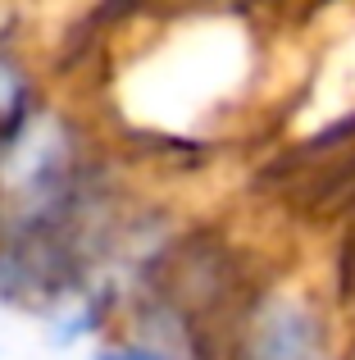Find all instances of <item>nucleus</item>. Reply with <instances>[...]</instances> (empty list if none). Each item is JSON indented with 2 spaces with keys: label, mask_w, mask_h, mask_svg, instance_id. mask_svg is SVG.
<instances>
[{
  "label": "nucleus",
  "mask_w": 355,
  "mask_h": 360,
  "mask_svg": "<svg viewBox=\"0 0 355 360\" xmlns=\"http://www.w3.org/2000/svg\"><path fill=\"white\" fill-rule=\"evenodd\" d=\"M105 37L91 119L151 155L214 150L278 96V14L196 0H133Z\"/></svg>",
  "instance_id": "obj_1"
},
{
  "label": "nucleus",
  "mask_w": 355,
  "mask_h": 360,
  "mask_svg": "<svg viewBox=\"0 0 355 360\" xmlns=\"http://www.w3.org/2000/svg\"><path fill=\"white\" fill-rule=\"evenodd\" d=\"M355 319L314 269L250 278L210 333L214 360H342Z\"/></svg>",
  "instance_id": "obj_2"
},
{
  "label": "nucleus",
  "mask_w": 355,
  "mask_h": 360,
  "mask_svg": "<svg viewBox=\"0 0 355 360\" xmlns=\"http://www.w3.org/2000/svg\"><path fill=\"white\" fill-rule=\"evenodd\" d=\"M178 319L169 315V328L155 319H119L105 338L87 352V360H214V347L205 333H178Z\"/></svg>",
  "instance_id": "obj_3"
},
{
  "label": "nucleus",
  "mask_w": 355,
  "mask_h": 360,
  "mask_svg": "<svg viewBox=\"0 0 355 360\" xmlns=\"http://www.w3.org/2000/svg\"><path fill=\"white\" fill-rule=\"evenodd\" d=\"M196 5H237V9H260V14H278L287 0H196Z\"/></svg>",
  "instance_id": "obj_4"
},
{
  "label": "nucleus",
  "mask_w": 355,
  "mask_h": 360,
  "mask_svg": "<svg viewBox=\"0 0 355 360\" xmlns=\"http://www.w3.org/2000/svg\"><path fill=\"white\" fill-rule=\"evenodd\" d=\"M342 360H355V324H351V333H347V347H342Z\"/></svg>",
  "instance_id": "obj_5"
}]
</instances>
